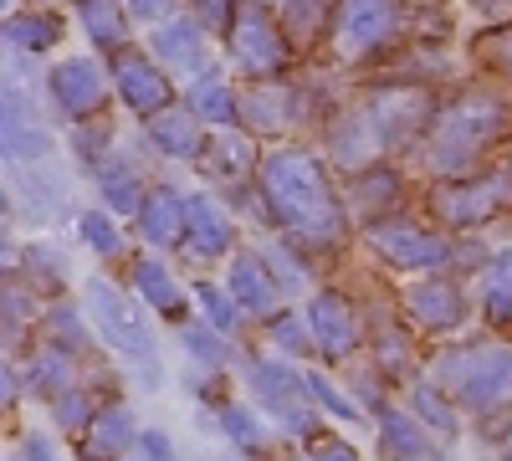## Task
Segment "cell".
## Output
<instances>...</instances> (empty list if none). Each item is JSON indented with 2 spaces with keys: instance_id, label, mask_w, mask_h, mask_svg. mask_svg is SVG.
Masks as SVG:
<instances>
[{
  "instance_id": "1",
  "label": "cell",
  "mask_w": 512,
  "mask_h": 461,
  "mask_svg": "<svg viewBox=\"0 0 512 461\" xmlns=\"http://www.w3.org/2000/svg\"><path fill=\"white\" fill-rule=\"evenodd\" d=\"M262 185H267L272 211L287 231L308 236V241H333L338 226H344L333 195H328V180L308 154H272L262 164Z\"/></svg>"
},
{
  "instance_id": "2",
  "label": "cell",
  "mask_w": 512,
  "mask_h": 461,
  "mask_svg": "<svg viewBox=\"0 0 512 461\" xmlns=\"http://www.w3.org/2000/svg\"><path fill=\"white\" fill-rule=\"evenodd\" d=\"M502 129V108L492 98H466L451 113H441L436 139H431V164L436 170H472V159L487 149V139Z\"/></svg>"
},
{
  "instance_id": "3",
  "label": "cell",
  "mask_w": 512,
  "mask_h": 461,
  "mask_svg": "<svg viewBox=\"0 0 512 461\" xmlns=\"http://www.w3.org/2000/svg\"><path fill=\"white\" fill-rule=\"evenodd\" d=\"M441 385L461 405H477V410L512 400V349L487 344V349H472V354H451L441 364Z\"/></svg>"
},
{
  "instance_id": "4",
  "label": "cell",
  "mask_w": 512,
  "mask_h": 461,
  "mask_svg": "<svg viewBox=\"0 0 512 461\" xmlns=\"http://www.w3.org/2000/svg\"><path fill=\"white\" fill-rule=\"evenodd\" d=\"M231 57L246 77H267L287 62V41L262 6H241L231 21Z\"/></svg>"
},
{
  "instance_id": "5",
  "label": "cell",
  "mask_w": 512,
  "mask_h": 461,
  "mask_svg": "<svg viewBox=\"0 0 512 461\" xmlns=\"http://www.w3.org/2000/svg\"><path fill=\"white\" fill-rule=\"evenodd\" d=\"M395 0H344V11H338V52L344 57H369L374 47L395 36Z\"/></svg>"
},
{
  "instance_id": "6",
  "label": "cell",
  "mask_w": 512,
  "mask_h": 461,
  "mask_svg": "<svg viewBox=\"0 0 512 461\" xmlns=\"http://www.w3.org/2000/svg\"><path fill=\"white\" fill-rule=\"evenodd\" d=\"M88 313H93V323H98V333L113 344V349H123V354H149L154 344H149V328L134 318V308H128L118 292H113V282H88Z\"/></svg>"
},
{
  "instance_id": "7",
  "label": "cell",
  "mask_w": 512,
  "mask_h": 461,
  "mask_svg": "<svg viewBox=\"0 0 512 461\" xmlns=\"http://www.w3.org/2000/svg\"><path fill=\"white\" fill-rule=\"evenodd\" d=\"M52 93H57L62 113L88 118V113H98V108H103V98H108V77L98 72V62L72 57V62H62V67L52 72Z\"/></svg>"
},
{
  "instance_id": "8",
  "label": "cell",
  "mask_w": 512,
  "mask_h": 461,
  "mask_svg": "<svg viewBox=\"0 0 512 461\" xmlns=\"http://www.w3.org/2000/svg\"><path fill=\"white\" fill-rule=\"evenodd\" d=\"M308 328H313V344L323 354H349L359 344V323H354V308L338 298V292H318L313 308H308Z\"/></svg>"
},
{
  "instance_id": "9",
  "label": "cell",
  "mask_w": 512,
  "mask_h": 461,
  "mask_svg": "<svg viewBox=\"0 0 512 461\" xmlns=\"http://www.w3.org/2000/svg\"><path fill=\"white\" fill-rule=\"evenodd\" d=\"M113 82H118V93L128 98V108H134V113H159L169 103V82L159 77V67L144 62V57H134V52H118Z\"/></svg>"
},
{
  "instance_id": "10",
  "label": "cell",
  "mask_w": 512,
  "mask_h": 461,
  "mask_svg": "<svg viewBox=\"0 0 512 461\" xmlns=\"http://www.w3.org/2000/svg\"><path fill=\"white\" fill-rule=\"evenodd\" d=\"M256 395H262L287 426H303L308 421V405H303V385H297V374L287 369V364H277V359H267V364H256Z\"/></svg>"
},
{
  "instance_id": "11",
  "label": "cell",
  "mask_w": 512,
  "mask_h": 461,
  "mask_svg": "<svg viewBox=\"0 0 512 461\" xmlns=\"http://www.w3.org/2000/svg\"><path fill=\"white\" fill-rule=\"evenodd\" d=\"M374 246H379L395 267H436V262L446 257V241L420 236V231H400V226L374 231Z\"/></svg>"
},
{
  "instance_id": "12",
  "label": "cell",
  "mask_w": 512,
  "mask_h": 461,
  "mask_svg": "<svg viewBox=\"0 0 512 461\" xmlns=\"http://www.w3.org/2000/svg\"><path fill=\"white\" fill-rule=\"evenodd\" d=\"M185 231H190V246L200 251V257H221V251L231 246V221L205 195L185 200Z\"/></svg>"
},
{
  "instance_id": "13",
  "label": "cell",
  "mask_w": 512,
  "mask_h": 461,
  "mask_svg": "<svg viewBox=\"0 0 512 461\" xmlns=\"http://www.w3.org/2000/svg\"><path fill=\"white\" fill-rule=\"evenodd\" d=\"M410 313L425 328H456L461 323V298L451 282H420L410 287Z\"/></svg>"
},
{
  "instance_id": "14",
  "label": "cell",
  "mask_w": 512,
  "mask_h": 461,
  "mask_svg": "<svg viewBox=\"0 0 512 461\" xmlns=\"http://www.w3.org/2000/svg\"><path fill=\"white\" fill-rule=\"evenodd\" d=\"M149 134H154V144L169 154V159H190L195 149H200V113L190 108V113H154L149 118Z\"/></svg>"
},
{
  "instance_id": "15",
  "label": "cell",
  "mask_w": 512,
  "mask_h": 461,
  "mask_svg": "<svg viewBox=\"0 0 512 461\" xmlns=\"http://www.w3.org/2000/svg\"><path fill=\"white\" fill-rule=\"evenodd\" d=\"M144 236L154 246H175L185 236V200L175 190H154L144 195Z\"/></svg>"
},
{
  "instance_id": "16",
  "label": "cell",
  "mask_w": 512,
  "mask_h": 461,
  "mask_svg": "<svg viewBox=\"0 0 512 461\" xmlns=\"http://www.w3.org/2000/svg\"><path fill=\"white\" fill-rule=\"evenodd\" d=\"M231 298L241 308H251V313H272L277 282L267 277V267L256 262V257H236V267H231Z\"/></svg>"
},
{
  "instance_id": "17",
  "label": "cell",
  "mask_w": 512,
  "mask_h": 461,
  "mask_svg": "<svg viewBox=\"0 0 512 461\" xmlns=\"http://www.w3.org/2000/svg\"><path fill=\"white\" fill-rule=\"evenodd\" d=\"M154 52H159V57H169V62H180V67H195V62H200V52H205L200 26H195V21H169V26H159Z\"/></svg>"
},
{
  "instance_id": "18",
  "label": "cell",
  "mask_w": 512,
  "mask_h": 461,
  "mask_svg": "<svg viewBox=\"0 0 512 461\" xmlns=\"http://www.w3.org/2000/svg\"><path fill=\"white\" fill-rule=\"evenodd\" d=\"M190 108L200 113V118H210V123H231L236 113H241V103H236V93L226 88L221 77H200L195 88H190Z\"/></svg>"
},
{
  "instance_id": "19",
  "label": "cell",
  "mask_w": 512,
  "mask_h": 461,
  "mask_svg": "<svg viewBox=\"0 0 512 461\" xmlns=\"http://www.w3.org/2000/svg\"><path fill=\"white\" fill-rule=\"evenodd\" d=\"M128 441H134V421H128V410H98L93 415V431H88V446H93V456H113V451H123Z\"/></svg>"
},
{
  "instance_id": "20",
  "label": "cell",
  "mask_w": 512,
  "mask_h": 461,
  "mask_svg": "<svg viewBox=\"0 0 512 461\" xmlns=\"http://www.w3.org/2000/svg\"><path fill=\"white\" fill-rule=\"evenodd\" d=\"M82 26H88L93 41H103V47H123V11L113 0H82Z\"/></svg>"
},
{
  "instance_id": "21",
  "label": "cell",
  "mask_w": 512,
  "mask_h": 461,
  "mask_svg": "<svg viewBox=\"0 0 512 461\" xmlns=\"http://www.w3.org/2000/svg\"><path fill=\"white\" fill-rule=\"evenodd\" d=\"M134 282H139V292H144V298H149L159 313H175V308H180V292H175V282H169L164 267L139 262V267H134Z\"/></svg>"
},
{
  "instance_id": "22",
  "label": "cell",
  "mask_w": 512,
  "mask_h": 461,
  "mask_svg": "<svg viewBox=\"0 0 512 461\" xmlns=\"http://www.w3.org/2000/svg\"><path fill=\"white\" fill-rule=\"evenodd\" d=\"M384 446H390V456H400V461L425 456V436L405 421V415H384Z\"/></svg>"
},
{
  "instance_id": "23",
  "label": "cell",
  "mask_w": 512,
  "mask_h": 461,
  "mask_svg": "<svg viewBox=\"0 0 512 461\" xmlns=\"http://www.w3.org/2000/svg\"><path fill=\"white\" fill-rule=\"evenodd\" d=\"M11 41H16V47L41 52V47H52V41H57V21L52 16H11Z\"/></svg>"
},
{
  "instance_id": "24",
  "label": "cell",
  "mask_w": 512,
  "mask_h": 461,
  "mask_svg": "<svg viewBox=\"0 0 512 461\" xmlns=\"http://www.w3.org/2000/svg\"><path fill=\"white\" fill-rule=\"evenodd\" d=\"M103 190H108V200L118 205V211H134V205L144 200V185L128 175L123 164H108V170H103Z\"/></svg>"
},
{
  "instance_id": "25",
  "label": "cell",
  "mask_w": 512,
  "mask_h": 461,
  "mask_svg": "<svg viewBox=\"0 0 512 461\" xmlns=\"http://www.w3.org/2000/svg\"><path fill=\"white\" fill-rule=\"evenodd\" d=\"M487 308H492L497 318L512 313V257L492 262V272H487Z\"/></svg>"
},
{
  "instance_id": "26",
  "label": "cell",
  "mask_w": 512,
  "mask_h": 461,
  "mask_svg": "<svg viewBox=\"0 0 512 461\" xmlns=\"http://www.w3.org/2000/svg\"><path fill=\"white\" fill-rule=\"evenodd\" d=\"M308 395H313L328 415H338V421H359V405H349L344 395H338V390L323 380V374H308Z\"/></svg>"
},
{
  "instance_id": "27",
  "label": "cell",
  "mask_w": 512,
  "mask_h": 461,
  "mask_svg": "<svg viewBox=\"0 0 512 461\" xmlns=\"http://www.w3.org/2000/svg\"><path fill=\"white\" fill-rule=\"evenodd\" d=\"M221 421H226V431L246 446V451H256V446H262V426H256L251 421V410L246 405H226V415H221Z\"/></svg>"
},
{
  "instance_id": "28",
  "label": "cell",
  "mask_w": 512,
  "mask_h": 461,
  "mask_svg": "<svg viewBox=\"0 0 512 461\" xmlns=\"http://www.w3.org/2000/svg\"><path fill=\"white\" fill-rule=\"evenodd\" d=\"M318 16H323V0H287V31H292V41H308Z\"/></svg>"
},
{
  "instance_id": "29",
  "label": "cell",
  "mask_w": 512,
  "mask_h": 461,
  "mask_svg": "<svg viewBox=\"0 0 512 461\" xmlns=\"http://www.w3.org/2000/svg\"><path fill=\"white\" fill-rule=\"evenodd\" d=\"M200 303H205V318L216 323L221 333H231V328H236V298L226 303V298H221L216 287H200Z\"/></svg>"
},
{
  "instance_id": "30",
  "label": "cell",
  "mask_w": 512,
  "mask_h": 461,
  "mask_svg": "<svg viewBox=\"0 0 512 461\" xmlns=\"http://www.w3.org/2000/svg\"><path fill=\"white\" fill-rule=\"evenodd\" d=\"M57 421H62L67 431H82V426L93 421V410H88V400H82V395H72V390H67V395L57 400Z\"/></svg>"
},
{
  "instance_id": "31",
  "label": "cell",
  "mask_w": 512,
  "mask_h": 461,
  "mask_svg": "<svg viewBox=\"0 0 512 461\" xmlns=\"http://www.w3.org/2000/svg\"><path fill=\"white\" fill-rule=\"evenodd\" d=\"M82 236H88L93 251H103V257H113V251H118V231L108 226V216H88V221H82Z\"/></svg>"
},
{
  "instance_id": "32",
  "label": "cell",
  "mask_w": 512,
  "mask_h": 461,
  "mask_svg": "<svg viewBox=\"0 0 512 461\" xmlns=\"http://www.w3.org/2000/svg\"><path fill=\"white\" fill-rule=\"evenodd\" d=\"M308 456H313V461H359V451L344 446L338 436H313V441H308Z\"/></svg>"
},
{
  "instance_id": "33",
  "label": "cell",
  "mask_w": 512,
  "mask_h": 461,
  "mask_svg": "<svg viewBox=\"0 0 512 461\" xmlns=\"http://www.w3.org/2000/svg\"><path fill=\"white\" fill-rule=\"evenodd\" d=\"M415 405H420L425 415H431V421H441V431H451V410H446V400H441L436 390H420V395H415Z\"/></svg>"
},
{
  "instance_id": "34",
  "label": "cell",
  "mask_w": 512,
  "mask_h": 461,
  "mask_svg": "<svg viewBox=\"0 0 512 461\" xmlns=\"http://www.w3.org/2000/svg\"><path fill=\"white\" fill-rule=\"evenodd\" d=\"M57 333H62V339H72V344H82V328H77V313L72 308H57Z\"/></svg>"
},
{
  "instance_id": "35",
  "label": "cell",
  "mask_w": 512,
  "mask_h": 461,
  "mask_svg": "<svg viewBox=\"0 0 512 461\" xmlns=\"http://www.w3.org/2000/svg\"><path fill=\"white\" fill-rule=\"evenodd\" d=\"M128 11L144 16V21H154V16H164V11H169V0H128Z\"/></svg>"
},
{
  "instance_id": "36",
  "label": "cell",
  "mask_w": 512,
  "mask_h": 461,
  "mask_svg": "<svg viewBox=\"0 0 512 461\" xmlns=\"http://www.w3.org/2000/svg\"><path fill=\"white\" fill-rule=\"evenodd\" d=\"M144 451H149L154 461H169V441H164V436H144Z\"/></svg>"
}]
</instances>
